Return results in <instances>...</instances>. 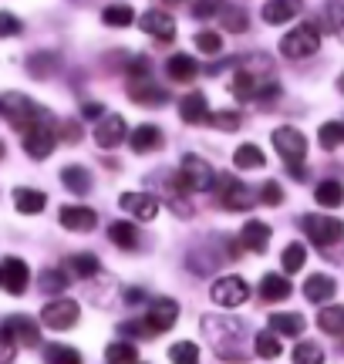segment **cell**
Returning <instances> with one entry per match:
<instances>
[{
  "instance_id": "17",
  "label": "cell",
  "mask_w": 344,
  "mask_h": 364,
  "mask_svg": "<svg viewBox=\"0 0 344 364\" xmlns=\"http://www.w3.org/2000/svg\"><path fill=\"white\" fill-rule=\"evenodd\" d=\"M129 98H132L135 105H146V108H152V105H166V102H169V91L162 88V85H156L152 78L129 81Z\"/></svg>"
},
{
  "instance_id": "15",
  "label": "cell",
  "mask_w": 344,
  "mask_h": 364,
  "mask_svg": "<svg viewBox=\"0 0 344 364\" xmlns=\"http://www.w3.org/2000/svg\"><path fill=\"white\" fill-rule=\"evenodd\" d=\"M125 139H129V129H125V118L122 115H105L98 122V129H95L98 149H119Z\"/></svg>"
},
{
  "instance_id": "49",
  "label": "cell",
  "mask_w": 344,
  "mask_h": 364,
  "mask_svg": "<svg viewBox=\"0 0 344 364\" xmlns=\"http://www.w3.org/2000/svg\"><path fill=\"white\" fill-rule=\"evenodd\" d=\"M257 199H264L267 206H280V203H284V189H280V182H264V189H260V196H257Z\"/></svg>"
},
{
  "instance_id": "52",
  "label": "cell",
  "mask_w": 344,
  "mask_h": 364,
  "mask_svg": "<svg viewBox=\"0 0 344 364\" xmlns=\"http://www.w3.org/2000/svg\"><path fill=\"white\" fill-rule=\"evenodd\" d=\"M328 17H331V31H334V34H341V27H344V21H341V0H328Z\"/></svg>"
},
{
  "instance_id": "38",
  "label": "cell",
  "mask_w": 344,
  "mask_h": 364,
  "mask_svg": "<svg viewBox=\"0 0 344 364\" xmlns=\"http://www.w3.org/2000/svg\"><path fill=\"white\" fill-rule=\"evenodd\" d=\"M102 21H105L108 27H129L135 21V11L129 4H112V7L102 11Z\"/></svg>"
},
{
  "instance_id": "3",
  "label": "cell",
  "mask_w": 344,
  "mask_h": 364,
  "mask_svg": "<svg viewBox=\"0 0 344 364\" xmlns=\"http://www.w3.org/2000/svg\"><path fill=\"white\" fill-rule=\"evenodd\" d=\"M0 115L7 118V122H11L14 129H31V125H34V122H48V112H44V108H41V105H34L31 102V98H27V95H4V98H0Z\"/></svg>"
},
{
  "instance_id": "35",
  "label": "cell",
  "mask_w": 344,
  "mask_h": 364,
  "mask_svg": "<svg viewBox=\"0 0 344 364\" xmlns=\"http://www.w3.org/2000/svg\"><path fill=\"white\" fill-rule=\"evenodd\" d=\"M318 327L324 331V334H331V338L344 334V307H338V304L324 307V311L318 314Z\"/></svg>"
},
{
  "instance_id": "19",
  "label": "cell",
  "mask_w": 344,
  "mask_h": 364,
  "mask_svg": "<svg viewBox=\"0 0 344 364\" xmlns=\"http://www.w3.org/2000/svg\"><path fill=\"white\" fill-rule=\"evenodd\" d=\"M270 243V226L264 220H247L240 230V247L250 250V253H264Z\"/></svg>"
},
{
  "instance_id": "50",
  "label": "cell",
  "mask_w": 344,
  "mask_h": 364,
  "mask_svg": "<svg viewBox=\"0 0 344 364\" xmlns=\"http://www.w3.org/2000/svg\"><path fill=\"white\" fill-rule=\"evenodd\" d=\"M14 354H17V344H14L11 334H7V331L0 327V364H11Z\"/></svg>"
},
{
  "instance_id": "12",
  "label": "cell",
  "mask_w": 344,
  "mask_h": 364,
  "mask_svg": "<svg viewBox=\"0 0 344 364\" xmlns=\"http://www.w3.org/2000/svg\"><path fill=\"white\" fill-rule=\"evenodd\" d=\"M31 284V267H27L21 257H7V260L0 263V287L14 294V297H21Z\"/></svg>"
},
{
  "instance_id": "51",
  "label": "cell",
  "mask_w": 344,
  "mask_h": 364,
  "mask_svg": "<svg viewBox=\"0 0 344 364\" xmlns=\"http://www.w3.org/2000/svg\"><path fill=\"white\" fill-rule=\"evenodd\" d=\"M220 7H223L220 0H199L196 7H193V17H199V21H203V17H213V14H220Z\"/></svg>"
},
{
  "instance_id": "58",
  "label": "cell",
  "mask_w": 344,
  "mask_h": 364,
  "mask_svg": "<svg viewBox=\"0 0 344 364\" xmlns=\"http://www.w3.org/2000/svg\"><path fill=\"white\" fill-rule=\"evenodd\" d=\"M0 159H4V145H0Z\"/></svg>"
},
{
  "instance_id": "23",
  "label": "cell",
  "mask_w": 344,
  "mask_h": 364,
  "mask_svg": "<svg viewBox=\"0 0 344 364\" xmlns=\"http://www.w3.org/2000/svg\"><path fill=\"white\" fill-rule=\"evenodd\" d=\"M129 145H132V152H139V156L156 152V149H162V129H156V125H139V129H132V135H129Z\"/></svg>"
},
{
  "instance_id": "44",
  "label": "cell",
  "mask_w": 344,
  "mask_h": 364,
  "mask_svg": "<svg viewBox=\"0 0 344 364\" xmlns=\"http://www.w3.org/2000/svg\"><path fill=\"white\" fill-rule=\"evenodd\" d=\"M68 284H71V280H68L65 270H44L41 273V290H44V294H65Z\"/></svg>"
},
{
  "instance_id": "18",
  "label": "cell",
  "mask_w": 344,
  "mask_h": 364,
  "mask_svg": "<svg viewBox=\"0 0 344 364\" xmlns=\"http://www.w3.org/2000/svg\"><path fill=\"white\" fill-rule=\"evenodd\" d=\"M139 27H142L146 34H152V38H159V41H172V38H176V21H172L166 11H156V7L139 17Z\"/></svg>"
},
{
  "instance_id": "8",
  "label": "cell",
  "mask_w": 344,
  "mask_h": 364,
  "mask_svg": "<svg viewBox=\"0 0 344 364\" xmlns=\"http://www.w3.org/2000/svg\"><path fill=\"white\" fill-rule=\"evenodd\" d=\"M58 149V132H54L51 118L48 122H34L31 129H24V152L31 159H48Z\"/></svg>"
},
{
  "instance_id": "54",
  "label": "cell",
  "mask_w": 344,
  "mask_h": 364,
  "mask_svg": "<svg viewBox=\"0 0 344 364\" xmlns=\"http://www.w3.org/2000/svg\"><path fill=\"white\" fill-rule=\"evenodd\" d=\"M122 334H125V338H129V334H132V338H152V334H149V327L142 324V321H129V324H122Z\"/></svg>"
},
{
  "instance_id": "32",
  "label": "cell",
  "mask_w": 344,
  "mask_h": 364,
  "mask_svg": "<svg viewBox=\"0 0 344 364\" xmlns=\"http://www.w3.org/2000/svg\"><path fill=\"white\" fill-rule=\"evenodd\" d=\"M233 166H237V169H264V166H267L264 149H257L253 142L240 145V149H237V156H233Z\"/></svg>"
},
{
  "instance_id": "11",
  "label": "cell",
  "mask_w": 344,
  "mask_h": 364,
  "mask_svg": "<svg viewBox=\"0 0 344 364\" xmlns=\"http://www.w3.org/2000/svg\"><path fill=\"white\" fill-rule=\"evenodd\" d=\"M176 317H179V304L172 297H156L149 304V314L142 324L149 327V334H166V331L176 324Z\"/></svg>"
},
{
  "instance_id": "25",
  "label": "cell",
  "mask_w": 344,
  "mask_h": 364,
  "mask_svg": "<svg viewBox=\"0 0 344 364\" xmlns=\"http://www.w3.org/2000/svg\"><path fill=\"white\" fill-rule=\"evenodd\" d=\"M260 297H264L267 304L287 300L291 297V280H287L284 273H264V280H260Z\"/></svg>"
},
{
  "instance_id": "47",
  "label": "cell",
  "mask_w": 344,
  "mask_h": 364,
  "mask_svg": "<svg viewBox=\"0 0 344 364\" xmlns=\"http://www.w3.org/2000/svg\"><path fill=\"white\" fill-rule=\"evenodd\" d=\"M196 48L203 54H216L220 48H223V38H220L216 31H199V34H196Z\"/></svg>"
},
{
  "instance_id": "21",
  "label": "cell",
  "mask_w": 344,
  "mask_h": 364,
  "mask_svg": "<svg viewBox=\"0 0 344 364\" xmlns=\"http://www.w3.org/2000/svg\"><path fill=\"white\" fill-rule=\"evenodd\" d=\"M334 294H338V280H334V277H328V273L307 277L304 297L311 300V304H328V300H334Z\"/></svg>"
},
{
  "instance_id": "31",
  "label": "cell",
  "mask_w": 344,
  "mask_h": 364,
  "mask_svg": "<svg viewBox=\"0 0 344 364\" xmlns=\"http://www.w3.org/2000/svg\"><path fill=\"white\" fill-rule=\"evenodd\" d=\"M68 270L75 273V277H81V280H92V277L102 273V263H98L95 253H75V257L68 260Z\"/></svg>"
},
{
  "instance_id": "5",
  "label": "cell",
  "mask_w": 344,
  "mask_h": 364,
  "mask_svg": "<svg viewBox=\"0 0 344 364\" xmlns=\"http://www.w3.org/2000/svg\"><path fill=\"white\" fill-rule=\"evenodd\" d=\"M216 189H220V203H223V209H233V213H243V209H253L260 199L253 196L250 186H243V182L237 179V176H216V182H213Z\"/></svg>"
},
{
  "instance_id": "55",
  "label": "cell",
  "mask_w": 344,
  "mask_h": 364,
  "mask_svg": "<svg viewBox=\"0 0 344 364\" xmlns=\"http://www.w3.org/2000/svg\"><path fill=\"white\" fill-rule=\"evenodd\" d=\"M61 135H65V142H78V139H81V125L65 122V125H61Z\"/></svg>"
},
{
  "instance_id": "7",
  "label": "cell",
  "mask_w": 344,
  "mask_h": 364,
  "mask_svg": "<svg viewBox=\"0 0 344 364\" xmlns=\"http://www.w3.org/2000/svg\"><path fill=\"white\" fill-rule=\"evenodd\" d=\"M301 223H304V233H307V240H311L314 247H334V243H341V236H344L341 220L311 213V216H304Z\"/></svg>"
},
{
  "instance_id": "59",
  "label": "cell",
  "mask_w": 344,
  "mask_h": 364,
  "mask_svg": "<svg viewBox=\"0 0 344 364\" xmlns=\"http://www.w3.org/2000/svg\"><path fill=\"white\" fill-rule=\"evenodd\" d=\"M169 4H183V0H169Z\"/></svg>"
},
{
  "instance_id": "43",
  "label": "cell",
  "mask_w": 344,
  "mask_h": 364,
  "mask_svg": "<svg viewBox=\"0 0 344 364\" xmlns=\"http://www.w3.org/2000/svg\"><path fill=\"white\" fill-rule=\"evenodd\" d=\"M169 361L172 364H199V348L193 341H179L169 348Z\"/></svg>"
},
{
  "instance_id": "2",
  "label": "cell",
  "mask_w": 344,
  "mask_h": 364,
  "mask_svg": "<svg viewBox=\"0 0 344 364\" xmlns=\"http://www.w3.org/2000/svg\"><path fill=\"white\" fill-rule=\"evenodd\" d=\"M172 179H176V186H179L183 193H210L213 182H216V172H213V166L206 162V159L183 156L179 172H176Z\"/></svg>"
},
{
  "instance_id": "41",
  "label": "cell",
  "mask_w": 344,
  "mask_h": 364,
  "mask_svg": "<svg viewBox=\"0 0 344 364\" xmlns=\"http://www.w3.org/2000/svg\"><path fill=\"white\" fill-rule=\"evenodd\" d=\"M318 139H321V149L334 152V149L344 142V125H341V122H324V125H321V132H318Z\"/></svg>"
},
{
  "instance_id": "39",
  "label": "cell",
  "mask_w": 344,
  "mask_h": 364,
  "mask_svg": "<svg viewBox=\"0 0 344 364\" xmlns=\"http://www.w3.org/2000/svg\"><path fill=\"white\" fill-rule=\"evenodd\" d=\"M44 361L48 364H81V351L68 348V344H48V348H44Z\"/></svg>"
},
{
  "instance_id": "53",
  "label": "cell",
  "mask_w": 344,
  "mask_h": 364,
  "mask_svg": "<svg viewBox=\"0 0 344 364\" xmlns=\"http://www.w3.org/2000/svg\"><path fill=\"white\" fill-rule=\"evenodd\" d=\"M81 115L88 118V122H102V118H105V105L85 102V105H81Z\"/></svg>"
},
{
  "instance_id": "27",
  "label": "cell",
  "mask_w": 344,
  "mask_h": 364,
  "mask_svg": "<svg viewBox=\"0 0 344 364\" xmlns=\"http://www.w3.org/2000/svg\"><path fill=\"white\" fill-rule=\"evenodd\" d=\"M270 334H277V338H301L304 334V317L301 314H270Z\"/></svg>"
},
{
  "instance_id": "57",
  "label": "cell",
  "mask_w": 344,
  "mask_h": 364,
  "mask_svg": "<svg viewBox=\"0 0 344 364\" xmlns=\"http://www.w3.org/2000/svg\"><path fill=\"white\" fill-rule=\"evenodd\" d=\"M142 297H146V294H142L139 287H132V290H125V300H129V304H142Z\"/></svg>"
},
{
  "instance_id": "10",
  "label": "cell",
  "mask_w": 344,
  "mask_h": 364,
  "mask_svg": "<svg viewBox=\"0 0 344 364\" xmlns=\"http://www.w3.org/2000/svg\"><path fill=\"white\" fill-rule=\"evenodd\" d=\"M274 149L280 152V159H284L287 166H291V162H304L307 139L297 129H291V125H280V129L274 132Z\"/></svg>"
},
{
  "instance_id": "14",
  "label": "cell",
  "mask_w": 344,
  "mask_h": 364,
  "mask_svg": "<svg viewBox=\"0 0 344 364\" xmlns=\"http://www.w3.org/2000/svg\"><path fill=\"white\" fill-rule=\"evenodd\" d=\"M119 206L139 223H149V220H156V216H159V199H156V196H149V193H122Z\"/></svg>"
},
{
  "instance_id": "29",
  "label": "cell",
  "mask_w": 344,
  "mask_h": 364,
  "mask_svg": "<svg viewBox=\"0 0 344 364\" xmlns=\"http://www.w3.org/2000/svg\"><path fill=\"white\" fill-rule=\"evenodd\" d=\"M166 75H169L172 81H193L199 75V65L196 58H189V54H172L169 61H166Z\"/></svg>"
},
{
  "instance_id": "40",
  "label": "cell",
  "mask_w": 344,
  "mask_h": 364,
  "mask_svg": "<svg viewBox=\"0 0 344 364\" xmlns=\"http://www.w3.org/2000/svg\"><path fill=\"white\" fill-rule=\"evenodd\" d=\"M294 364H324V351H321L318 341H301L297 348H294Z\"/></svg>"
},
{
  "instance_id": "28",
  "label": "cell",
  "mask_w": 344,
  "mask_h": 364,
  "mask_svg": "<svg viewBox=\"0 0 344 364\" xmlns=\"http://www.w3.org/2000/svg\"><path fill=\"white\" fill-rule=\"evenodd\" d=\"M61 182H65L68 193H75V196L92 193V172L85 169V166H65L61 169Z\"/></svg>"
},
{
  "instance_id": "9",
  "label": "cell",
  "mask_w": 344,
  "mask_h": 364,
  "mask_svg": "<svg viewBox=\"0 0 344 364\" xmlns=\"http://www.w3.org/2000/svg\"><path fill=\"white\" fill-rule=\"evenodd\" d=\"M210 294H213V304H220V307H240L250 297V284L243 277H220Z\"/></svg>"
},
{
  "instance_id": "34",
  "label": "cell",
  "mask_w": 344,
  "mask_h": 364,
  "mask_svg": "<svg viewBox=\"0 0 344 364\" xmlns=\"http://www.w3.org/2000/svg\"><path fill=\"white\" fill-rule=\"evenodd\" d=\"M58 54H48V51H38L27 58V71H31V78H48V75H54L58 71Z\"/></svg>"
},
{
  "instance_id": "22",
  "label": "cell",
  "mask_w": 344,
  "mask_h": 364,
  "mask_svg": "<svg viewBox=\"0 0 344 364\" xmlns=\"http://www.w3.org/2000/svg\"><path fill=\"white\" fill-rule=\"evenodd\" d=\"M301 11H304V0H270V4H264V21L267 24H287Z\"/></svg>"
},
{
  "instance_id": "30",
  "label": "cell",
  "mask_w": 344,
  "mask_h": 364,
  "mask_svg": "<svg viewBox=\"0 0 344 364\" xmlns=\"http://www.w3.org/2000/svg\"><path fill=\"white\" fill-rule=\"evenodd\" d=\"M108 240H112L115 247H122V250H135L139 247V230H135L132 223L119 220V223H112V226H108Z\"/></svg>"
},
{
  "instance_id": "36",
  "label": "cell",
  "mask_w": 344,
  "mask_h": 364,
  "mask_svg": "<svg viewBox=\"0 0 344 364\" xmlns=\"http://www.w3.org/2000/svg\"><path fill=\"white\" fill-rule=\"evenodd\" d=\"M105 361L108 364H135L139 361V351H135L132 341H112L105 348Z\"/></svg>"
},
{
  "instance_id": "46",
  "label": "cell",
  "mask_w": 344,
  "mask_h": 364,
  "mask_svg": "<svg viewBox=\"0 0 344 364\" xmlns=\"http://www.w3.org/2000/svg\"><path fill=\"white\" fill-rule=\"evenodd\" d=\"M213 129H223V132H237L240 129V112H210L206 115Z\"/></svg>"
},
{
  "instance_id": "48",
  "label": "cell",
  "mask_w": 344,
  "mask_h": 364,
  "mask_svg": "<svg viewBox=\"0 0 344 364\" xmlns=\"http://www.w3.org/2000/svg\"><path fill=\"white\" fill-rule=\"evenodd\" d=\"M21 31H24V24L11 11H0V38H17Z\"/></svg>"
},
{
  "instance_id": "42",
  "label": "cell",
  "mask_w": 344,
  "mask_h": 364,
  "mask_svg": "<svg viewBox=\"0 0 344 364\" xmlns=\"http://www.w3.org/2000/svg\"><path fill=\"white\" fill-rule=\"evenodd\" d=\"M304 260H307L304 243H287V250L280 253V263H284V270L287 273H297L301 267H304Z\"/></svg>"
},
{
  "instance_id": "16",
  "label": "cell",
  "mask_w": 344,
  "mask_h": 364,
  "mask_svg": "<svg viewBox=\"0 0 344 364\" xmlns=\"http://www.w3.org/2000/svg\"><path fill=\"white\" fill-rule=\"evenodd\" d=\"M58 216H61V226L71 230V233H92L98 226V213L88 206H65Z\"/></svg>"
},
{
  "instance_id": "37",
  "label": "cell",
  "mask_w": 344,
  "mask_h": 364,
  "mask_svg": "<svg viewBox=\"0 0 344 364\" xmlns=\"http://www.w3.org/2000/svg\"><path fill=\"white\" fill-rule=\"evenodd\" d=\"M253 351L260 354V358H267V361H274V358H280V338L277 334H270V331H260L257 338H253Z\"/></svg>"
},
{
  "instance_id": "56",
  "label": "cell",
  "mask_w": 344,
  "mask_h": 364,
  "mask_svg": "<svg viewBox=\"0 0 344 364\" xmlns=\"http://www.w3.org/2000/svg\"><path fill=\"white\" fill-rule=\"evenodd\" d=\"M287 172H291V176H294L297 182H304V179H307V172H304V166H301V162H291V166H287Z\"/></svg>"
},
{
  "instance_id": "24",
  "label": "cell",
  "mask_w": 344,
  "mask_h": 364,
  "mask_svg": "<svg viewBox=\"0 0 344 364\" xmlns=\"http://www.w3.org/2000/svg\"><path fill=\"white\" fill-rule=\"evenodd\" d=\"M14 206H17V213H24V216H38L41 209L48 206V196L41 193V189L21 186V189H14Z\"/></svg>"
},
{
  "instance_id": "4",
  "label": "cell",
  "mask_w": 344,
  "mask_h": 364,
  "mask_svg": "<svg viewBox=\"0 0 344 364\" xmlns=\"http://www.w3.org/2000/svg\"><path fill=\"white\" fill-rule=\"evenodd\" d=\"M321 48V27L318 21H307V24L294 27L291 34L280 38V54L284 58H311Z\"/></svg>"
},
{
  "instance_id": "6",
  "label": "cell",
  "mask_w": 344,
  "mask_h": 364,
  "mask_svg": "<svg viewBox=\"0 0 344 364\" xmlns=\"http://www.w3.org/2000/svg\"><path fill=\"white\" fill-rule=\"evenodd\" d=\"M81 317V307L78 300H68V297H58V300H48L44 311H41V324L51 327V331H71L78 324Z\"/></svg>"
},
{
  "instance_id": "13",
  "label": "cell",
  "mask_w": 344,
  "mask_h": 364,
  "mask_svg": "<svg viewBox=\"0 0 344 364\" xmlns=\"http://www.w3.org/2000/svg\"><path fill=\"white\" fill-rule=\"evenodd\" d=\"M4 331L11 334L14 344H21V348H38L41 344V327L34 317H27V314H11L7 321H4Z\"/></svg>"
},
{
  "instance_id": "26",
  "label": "cell",
  "mask_w": 344,
  "mask_h": 364,
  "mask_svg": "<svg viewBox=\"0 0 344 364\" xmlns=\"http://www.w3.org/2000/svg\"><path fill=\"white\" fill-rule=\"evenodd\" d=\"M264 81L253 75L250 68H237V75H233V85H230V95H237V102H250L257 98V88H260Z\"/></svg>"
},
{
  "instance_id": "45",
  "label": "cell",
  "mask_w": 344,
  "mask_h": 364,
  "mask_svg": "<svg viewBox=\"0 0 344 364\" xmlns=\"http://www.w3.org/2000/svg\"><path fill=\"white\" fill-rule=\"evenodd\" d=\"M220 21L226 31H247V11L243 7H220Z\"/></svg>"
},
{
  "instance_id": "20",
  "label": "cell",
  "mask_w": 344,
  "mask_h": 364,
  "mask_svg": "<svg viewBox=\"0 0 344 364\" xmlns=\"http://www.w3.org/2000/svg\"><path fill=\"white\" fill-rule=\"evenodd\" d=\"M206 115H210V105H206V95H203V91L183 95V102H179V118H183L186 125H203Z\"/></svg>"
},
{
  "instance_id": "33",
  "label": "cell",
  "mask_w": 344,
  "mask_h": 364,
  "mask_svg": "<svg viewBox=\"0 0 344 364\" xmlns=\"http://www.w3.org/2000/svg\"><path fill=\"white\" fill-rule=\"evenodd\" d=\"M314 199H318L321 206L338 209V206L344 203V189H341V182H338V179H324V182H318V189H314Z\"/></svg>"
},
{
  "instance_id": "1",
  "label": "cell",
  "mask_w": 344,
  "mask_h": 364,
  "mask_svg": "<svg viewBox=\"0 0 344 364\" xmlns=\"http://www.w3.org/2000/svg\"><path fill=\"white\" fill-rule=\"evenodd\" d=\"M203 331L210 338L213 351L226 358V361H247L243 351H240V341H243V324L233 321V317H203Z\"/></svg>"
}]
</instances>
